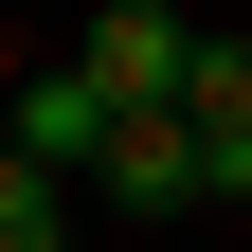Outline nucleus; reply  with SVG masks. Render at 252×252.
Segmentation results:
<instances>
[{
	"mask_svg": "<svg viewBox=\"0 0 252 252\" xmlns=\"http://www.w3.org/2000/svg\"><path fill=\"white\" fill-rule=\"evenodd\" d=\"M0 252H72V180H36V162H0Z\"/></svg>",
	"mask_w": 252,
	"mask_h": 252,
	"instance_id": "20e7f679",
	"label": "nucleus"
},
{
	"mask_svg": "<svg viewBox=\"0 0 252 252\" xmlns=\"http://www.w3.org/2000/svg\"><path fill=\"white\" fill-rule=\"evenodd\" d=\"M72 180H108L126 216H198V162H180V126H162V108H126V126H108V144H90Z\"/></svg>",
	"mask_w": 252,
	"mask_h": 252,
	"instance_id": "7ed1b4c3",
	"label": "nucleus"
},
{
	"mask_svg": "<svg viewBox=\"0 0 252 252\" xmlns=\"http://www.w3.org/2000/svg\"><path fill=\"white\" fill-rule=\"evenodd\" d=\"M90 144H108V108H90V90H72V72L36 54V72H18V108H0V162H36V180H72Z\"/></svg>",
	"mask_w": 252,
	"mask_h": 252,
	"instance_id": "f03ea898",
	"label": "nucleus"
},
{
	"mask_svg": "<svg viewBox=\"0 0 252 252\" xmlns=\"http://www.w3.org/2000/svg\"><path fill=\"white\" fill-rule=\"evenodd\" d=\"M180 54H198V18H180V0H90V36L54 54V72L126 126V108H162V90H180Z\"/></svg>",
	"mask_w": 252,
	"mask_h": 252,
	"instance_id": "f257e3e1",
	"label": "nucleus"
}]
</instances>
